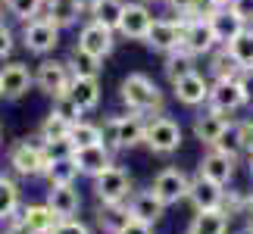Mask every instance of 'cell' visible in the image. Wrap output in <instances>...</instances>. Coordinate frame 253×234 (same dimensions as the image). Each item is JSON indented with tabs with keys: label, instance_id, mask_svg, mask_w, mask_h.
<instances>
[{
	"label": "cell",
	"instance_id": "603a6c76",
	"mask_svg": "<svg viewBox=\"0 0 253 234\" xmlns=\"http://www.w3.org/2000/svg\"><path fill=\"white\" fill-rule=\"evenodd\" d=\"M66 94H69L84 113H94L97 106H100V97H103L100 81H97V78H87V75H72L69 91H66Z\"/></svg>",
	"mask_w": 253,
	"mask_h": 234
},
{
	"label": "cell",
	"instance_id": "9a60e30c",
	"mask_svg": "<svg viewBox=\"0 0 253 234\" xmlns=\"http://www.w3.org/2000/svg\"><path fill=\"white\" fill-rule=\"evenodd\" d=\"M231 122L225 113H219V110H203L200 116H194V138H197L203 147H216V141L231 128Z\"/></svg>",
	"mask_w": 253,
	"mask_h": 234
},
{
	"label": "cell",
	"instance_id": "484cf974",
	"mask_svg": "<svg viewBox=\"0 0 253 234\" xmlns=\"http://www.w3.org/2000/svg\"><path fill=\"white\" fill-rule=\"evenodd\" d=\"M228 222H231V212L225 209H200L194 216L188 234H228Z\"/></svg>",
	"mask_w": 253,
	"mask_h": 234
},
{
	"label": "cell",
	"instance_id": "f35d334b",
	"mask_svg": "<svg viewBox=\"0 0 253 234\" xmlns=\"http://www.w3.org/2000/svg\"><path fill=\"white\" fill-rule=\"evenodd\" d=\"M50 113H56L60 119L72 122V125H75V122H79L82 116H84V110H82V106L72 100L69 94H60V97H53V110H50Z\"/></svg>",
	"mask_w": 253,
	"mask_h": 234
},
{
	"label": "cell",
	"instance_id": "816d5d0a",
	"mask_svg": "<svg viewBox=\"0 0 253 234\" xmlns=\"http://www.w3.org/2000/svg\"><path fill=\"white\" fill-rule=\"evenodd\" d=\"M207 3H210L212 9H219V6H228V3H231V0H207Z\"/></svg>",
	"mask_w": 253,
	"mask_h": 234
},
{
	"label": "cell",
	"instance_id": "5b68a950",
	"mask_svg": "<svg viewBox=\"0 0 253 234\" xmlns=\"http://www.w3.org/2000/svg\"><path fill=\"white\" fill-rule=\"evenodd\" d=\"M144 147L157 156H172L181 147V125L172 116H150L147 128H144Z\"/></svg>",
	"mask_w": 253,
	"mask_h": 234
},
{
	"label": "cell",
	"instance_id": "ba28073f",
	"mask_svg": "<svg viewBox=\"0 0 253 234\" xmlns=\"http://www.w3.org/2000/svg\"><path fill=\"white\" fill-rule=\"evenodd\" d=\"M94 197L97 203H125L131 197V175L122 165H110L94 178Z\"/></svg>",
	"mask_w": 253,
	"mask_h": 234
},
{
	"label": "cell",
	"instance_id": "6f0895ef",
	"mask_svg": "<svg viewBox=\"0 0 253 234\" xmlns=\"http://www.w3.org/2000/svg\"><path fill=\"white\" fill-rule=\"evenodd\" d=\"M44 3H47V0H44Z\"/></svg>",
	"mask_w": 253,
	"mask_h": 234
},
{
	"label": "cell",
	"instance_id": "8992f818",
	"mask_svg": "<svg viewBox=\"0 0 253 234\" xmlns=\"http://www.w3.org/2000/svg\"><path fill=\"white\" fill-rule=\"evenodd\" d=\"M184 28H188V16H178V19H153L147 38H144V44L150 47L153 53H172L178 50L181 41H184Z\"/></svg>",
	"mask_w": 253,
	"mask_h": 234
},
{
	"label": "cell",
	"instance_id": "f5cc1de1",
	"mask_svg": "<svg viewBox=\"0 0 253 234\" xmlns=\"http://www.w3.org/2000/svg\"><path fill=\"white\" fill-rule=\"evenodd\" d=\"M247 169H250V178H253V156H250V165H247Z\"/></svg>",
	"mask_w": 253,
	"mask_h": 234
},
{
	"label": "cell",
	"instance_id": "b9f144b4",
	"mask_svg": "<svg viewBox=\"0 0 253 234\" xmlns=\"http://www.w3.org/2000/svg\"><path fill=\"white\" fill-rule=\"evenodd\" d=\"M216 150H222V153H228V156H235V159H238L241 153H244V150H241V144H238L235 125H231V128H228V131H225V134H222V138L216 141Z\"/></svg>",
	"mask_w": 253,
	"mask_h": 234
},
{
	"label": "cell",
	"instance_id": "c3c4849f",
	"mask_svg": "<svg viewBox=\"0 0 253 234\" xmlns=\"http://www.w3.org/2000/svg\"><path fill=\"white\" fill-rule=\"evenodd\" d=\"M3 234H35V231L28 228L22 219H13V222H6V231Z\"/></svg>",
	"mask_w": 253,
	"mask_h": 234
},
{
	"label": "cell",
	"instance_id": "7dc6e473",
	"mask_svg": "<svg viewBox=\"0 0 253 234\" xmlns=\"http://www.w3.org/2000/svg\"><path fill=\"white\" fill-rule=\"evenodd\" d=\"M241 87H244V94H247V100L253 103V69H241Z\"/></svg>",
	"mask_w": 253,
	"mask_h": 234
},
{
	"label": "cell",
	"instance_id": "3957f363",
	"mask_svg": "<svg viewBox=\"0 0 253 234\" xmlns=\"http://www.w3.org/2000/svg\"><path fill=\"white\" fill-rule=\"evenodd\" d=\"M103 144L110 150H134L144 144V128H147V122H144V116L131 113V116H110V119H103Z\"/></svg>",
	"mask_w": 253,
	"mask_h": 234
},
{
	"label": "cell",
	"instance_id": "2e32d148",
	"mask_svg": "<svg viewBox=\"0 0 253 234\" xmlns=\"http://www.w3.org/2000/svg\"><path fill=\"white\" fill-rule=\"evenodd\" d=\"M188 200H191V206L197 212L200 209H222V203H225V188L197 172V178H191Z\"/></svg>",
	"mask_w": 253,
	"mask_h": 234
},
{
	"label": "cell",
	"instance_id": "1f68e13d",
	"mask_svg": "<svg viewBox=\"0 0 253 234\" xmlns=\"http://www.w3.org/2000/svg\"><path fill=\"white\" fill-rule=\"evenodd\" d=\"M66 66H69V72L72 75H87V78H97L103 69V60L100 56H91V53H84V50H75L69 53V60H66Z\"/></svg>",
	"mask_w": 253,
	"mask_h": 234
},
{
	"label": "cell",
	"instance_id": "7bdbcfd3",
	"mask_svg": "<svg viewBox=\"0 0 253 234\" xmlns=\"http://www.w3.org/2000/svg\"><path fill=\"white\" fill-rule=\"evenodd\" d=\"M13 47H16L13 28H6L3 22H0V60H9V56H13Z\"/></svg>",
	"mask_w": 253,
	"mask_h": 234
},
{
	"label": "cell",
	"instance_id": "e0dca14e",
	"mask_svg": "<svg viewBox=\"0 0 253 234\" xmlns=\"http://www.w3.org/2000/svg\"><path fill=\"white\" fill-rule=\"evenodd\" d=\"M210 78L207 75H200V72H191V75H184L178 78V81H172V91H175V100H178L181 106H203L210 100Z\"/></svg>",
	"mask_w": 253,
	"mask_h": 234
},
{
	"label": "cell",
	"instance_id": "4316f807",
	"mask_svg": "<svg viewBox=\"0 0 253 234\" xmlns=\"http://www.w3.org/2000/svg\"><path fill=\"white\" fill-rule=\"evenodd\" d=\"M44 16L50 19L53 25H60V28H72V25H79V19L84 13H82L79 0H47V3H44Z\"/></svg>",
	"mask_w": 253,
	"mask_h": 234
},
{
	"label": "cell",
	"instance_id": "11a10c76",
	"mask_svg": "<svg viewBox=\"0 0 253 234\" xmlns=\"http://www.w3.org/2000/svg\"><path fill=\"white\" fill-rule=\"evenodd\" d=\"M0 16H3V9H0Z\"/></svg>",
	"mask_w": 253,
	"mask_h": 234
},
{
	"label": "cell",
	"instance_id": "7402d4cb",
	"mask_svg": "<svg viewBox=\"0 0 253 234\" xmlns=\"http://www.w3.org/2000/svg\"><path fill=\"white\" fill-rule=\"evenodd\" d=\"M210 19V25H212V32H216L219 38V44H228V41H235V38L247 28V22L241 19L231 6H219V9H212V13L207 16Z\"/></svg>",
	"mask_w": 253,
	"mask_h": 234
},
{
	"label": "cell",
	"instance_id": "d6a6232c",
	"mask_svg": "<svg viewBox=\"0 0 253 234\" xmlns=\"http://www.w3.org/2000/svg\"><path fill=\"white\" fill-rule=\"evenodd\" d=\"M69 141L75 144V150L91 147V144H103V128L94 125V122H87V119H79L72 125V131H69Z\"/></svg>",
	"mask_w": 253,
	"mask_h": 234
},
{
	"label": "cell",
	"instance_id": "8d00e7d4",
	"mask_svg": "<svg viewBox=\"0 0 253 234\" xmlns=\"http://www.w3.org/2000/svg\"><path fill=\"white\" fill-rule=\"evenodd\" d=\"M69 131H72V122L60 119L56 113H47V116H44V122H41V128H38L41 141H60V138H69Z\"/></svg>",
	"mask_w": 253,
	"mask_h": 234
},
{
	"label": "cell",
	"instance_id": "8fae6325",
	"mask_svg": "<svg viewBox=\"0 0 253 234\" xmlns=\"http://www.w3.org/2000/svg\"><path fill=\"white\" fill-rule=\"evenodd\" d=\"M188 188H191V178L181 169H163L150 184V191L157 194L166 206H175V203L188 200Z\"/></svg>",
	"mask_w": 253,
	"mask_h": 234
},
{
	"label": "cell",
	"instance_id": "74e56055",
	"mask_svg": "<svg viewBox=\"0 0 253 234\" xmlns=\"http://www.w3.org/2000/svg\"><path fill=\"white\" fill-rule=\"evenodd\" d=\"M3 9L9 16H16L19 22H28V19L44 13V0H3Z\"/></svg>",
	"mask_w": 253,
	"mask_h": 234
},
{
	"label": "cell",
	"instance_id": "836d02e7",
	"mask_svg": "<svg viewBox=\"0 0 253 234\" xmlns=\"http://www.w3.org/2000/svg\"><path fill=\"white\" fill-rule=\"evenodd\" d=\"M122 13H125V0H100L97 3V9L91 13V19H97L100 25H106V28H119V22H122Z\"/></svg>",
	"mask_w": 253,
	"mask_h": 234
},
{
	"label": "cell",
	"instance_id": "bcb514c9",
	"mask_svg": "<svg viewBox=\"0 0 253 234\" xmlns=\"http://www.w3.org/2000/svg\"><path fill=\"white\" fill-rule=\"evenodd\" d=\"M122 234H153V225H147V222H138V219H131L128 225H125Z\"/></svg>",
	"mask_w": 253,
	"mask_h": 234
},
{
	"label": "cell",
	"instance_id": "60d3db41",
	"mask_svg": "<svg viewBox=\"0 0 253 234\" xmlns=\"http://www.w3.org/2000/svg\"><path fill=\"white\" fill-rule=\"evenodd\" d=\"M235 134H238V144L247 156H253V119H244L235 125Z\"/></svg>",
	"mask_w": 253,
	"mask_h": 234
},
{
	"label": "cell",
	"instance_id": "ffe728a7",
	"mask_svg": "<svg viewBox=\"0 0 253 234\" xmlns=\"http://www.w3.org/2000/svg\"><path fill=\"white\" fill-rule=\"evenodd\" d=\"M125 206H128L131 219L147 222V225H157L163 219V212H166V203H163L153 191H131V197H128Z\"/></svg>",
	"mask_w": 253,
	"mask_h": 234
},
{
	"label": "cell",
	"instance_id": "52a82bcc",
	"mask_svg": "<svg viewBox=\"0 0 253 234\" xmlns=\"http://www.w3.org/2000/svg\"><path fill=\"white\" fill-rule=\"evenodd\" d=\"M250 100H247V94H244V87H241V78H212V84H210V100L207 106L210 110H219V113H238V110H244Z\"/></svg>",
	"mask_w": 253,
	"mask_h": 234
},
{
	"label": "cell",
	"instance_id": "ab89813d",
	"mask_svg": "<svg viewBox=\"0 0 253 234\" xmlns=\"http://www.w3.org/2000/svg\"><path fill=\"white\" fill-rule=\"evenodd\" d=\"M44 153L50 156V162H56V159H72V156H75V144H72L69 138L44 141Z\"/></svg>",
	"mask_w": 253,
	"mask_h": 234
},
{
	"label": "cell",
	"instance_id": "5bb4252c",
	"mask_svg": "<svg viewBox=\"0 0 253 234\" xmlns=\"http://www.w3.org/2000/svg\"><path fill=\"white\" fill-rule=\"evenodd\" d=\"M181 47L194 56H210L219 47V38L212 32L210 19H188V28H184V41Z\"/></svg>",
	"mask_w": 253,
	"mask_h": 234
},
{
	"label": "cell",
	"instance_id": "7a4b0ae2",
	"mask_svg": "<svg viewBox=\"0 0 253 234\" xmlns=\"http://www.w3.org/2000/svg\"><path fill=\"white\" fill-rule=\"evenodd\" d=\"M6 159H9V169L16 175H22V178H38V175H47V169H50V156L44 153L41 134L16 141L13 147H9Z\"/></svg>",
	"mask_w": 253,
	"mask_h": 234
},
{
	"label": "cell",
	"instance_id": "6da1fadb",
	"mask_svg": "<svg viewBox=\"0 0 253 234\" xmlns=\"http://www.w3.org/2000/svg\"><path fill=\"white\" fill-rule=\"evenodd\" d=\"M119 100L128 106V113H138V116H160L166 110V94H163L160 84L144 72H131V75L122 78Z\"/></svg>",
	"mask_w": 253,
	"mask_h": 234
},
{
	"label": "cell",
	"instance_id": "f907efd6",
	"mask_svg": "<svg viewBox=\"0 0 253 234\" xmlns=\"http://www.w3.org/2000/svg\"><path fill=\"white\" fill-rule=\"evenodd\" d=\"M244 216H247V225H244V228H247V231H250V234H253V206H250V209H247V212H244Z\"/></svg>",
	"mask_w": 253,
	"mask_h": 234
},
{
	"label": "cell",
	"instance_id": "ee69618b",
	"mask_svg": "<svg viewBox=\"0 0 253 234\" xmlns=\"http://www.w3.org/2000/svg\"><path fill=\"white\" fill-rule=\"evenodd\" d=\"M53 234H91V228H87L84 222H79V219H63L60 225L53 228Z\"/></svg>",
	"mask_w": 253,
	"mask_h": 234
},
{
	"label": "cell",
	"instance_id": "83f0119b",
	"mask_svg": "<svg viewBox=\"0 0 253 234\" xmlns=\"http://www.w3.org/2000/svg\"><path fill=\"white\" fill-rule=\"evenodd\" d=\"M22 216V197H19V184L9 175H0V222H13Z\"/></svg>",
	"mask_w": 253,
	"mask_h": 234
},
{
	"label": "cell",
	"instance_id": "f1b7e54d",
	"mask_svg": "<svg viewBox=\"0 0 253 234\" xmlns=\"http://www.w3.org/2000/svg\"><path fill=\"white\" fill-rule=\"evenodd\" d=\"M163 72H166L169 84H172V81H178V78H184V75L197 72V56L188 53L184 47H178V50H172V53L163 56Z\"/></svg>",
	"mask_w": 253,
	"mask_h": 234
},
{
	"label": "cell",
	"instance_id": "ac0fdd59",
	"mask_svg": "<svg viewBox=\"0 0 253 234\" xmlns=\"http://www.w3.org/2000/svg\"><path fill=\"white\" fill-rule=\"evenodd\" d=\"M72 159H75V165H79L82 175L97 178L100 172H106L113 165V150L106 147V144H91V147H79Z\"/></svg>",
	"mask_w": 253,
	"mask_h": 234
},
{
	"label": "cell",
	"instance_id": "d590c367",
	"mask_svg": "<svg viewBox=\"0 0 253 234\" xmlns=\"http://www.w3.org/2000/svg\"><path fill=\"white\" fill-rule=\"evenodd\" d=\"M160 3H166L172 13L188 16V19H207L212 13V6L207 3V0H160Z\"/></svg>",
	"mask_w": 253,
	"mask_h": 234
},
{
	"label": "cell",
	"instance_id": "db71d44e",
	"mask_svg": "<svg viewBox=\"0 0 253 234\" xmlns=\"http://www.w3.org/2000/svg\"><path fill=\"white\" fill-rule=\"evenodd\" d=\"M144 3H157V0H144Z\"/></svg>",
	"mask_w": 253,
	"mask_h": 234
},
{
	"label": "cell",
	"instance_id": "4fadbf2b",
	"mask_svg": "<svg viewBox=\"0 0 253 234\" xmlns=\"http://www.w3.org/2000/svg\"><path fill=\"white\" fill-rule=\"evenodd\" d=\"M150 25H153V13H150V6L144 3V0H138V3H125V13H122V22H119V28H116V35L144 44Z\"/></svg>",
	"mask_w": 253,
	"mask_h": 234
},
{
	"label": "cell",
	"instance_id": "7c38bea8",
	"mask_svg": "<svg viewBox=\"0 0 253 234\" xmlns=\"http://www.w3.org/2000/svg\"><path fill=\"white\" fill-rule=\"evenodd\" d=\"M35 87V72L28 69L25 63H6L0 69V91H3V100H22V97Z\"/></svg>",
	"mask_w": 253,
	"mask_h": 234
},
{
	"label": "cell",
	"instance_id": "277c9868",
	"mask_svg": "<svg viewBox=\"0 0 253 234\" xmlns=\"http://www.w3.org/2000/svg\"><path fill=\"white\" fill-rule=\"evenodd\" d=\"M60 25H53L50 19H47L44 13L28 19V22H22V32H19V41H22V47L28 53L35 56H50L56 47H60Z\"/></svg>",
	"mask_w": 253,
	"mask_h": 234
},
{
	"label": "cell",
	"instance_id": "cb8c5ba5",
	"mask_svg": "<svg viewBox=\"0 0 253 234\" xmlns=\"http://www.w3.org/2000/svg\"><path fill=\"white\" fill-rule=\"evenodd\" d=\"M97 225L103 228V234H122L125 225L131 222V212L125 203H97Z\"/></svg>",
	"mask_w": 253,
	"mask_h": 234
},
{
	"label": "cell",
	"instance_id": "f546056e",
	"mask_svg": "<svg viewBox=\"0 0 253 234\" xmlns=\"http://www.w3.org/2000/svg\"><path fill=\"white\" fill-rule=\"evenodd\" d=\"M228 53L235 56V63L241 69H253V25H247L235 41H228Z\"/></svg>",
	"mask_w": 253,
	"mask_h": 234
},
{
	"label": "cell",
	"instance_id": "9f6ffc18",
	"mask_svg": "<svg viewBox=\"0 0 253 234\" xmlns=\"http://www.w3.org/2000/svg\"><path fill=\"white\" fill-rule=\"evenodd\" d=\"M0 97H3V91H0Z\"/></svg>",
	"mask_w": 253,
	"mask_h": 234
},
{
	"label": "cell",
	"instance_id": "4dcf8cb0",
	"mask_svg": "<svg viewBox=\"0 0 253 234\" xmlns=\"http://www.w3.org/2000/svg\"><path fill=\"white\" fill-rule=\"evenodd\" d=\"M210 75L212 78H235V75H241V66L235 63V56L228 53L225 44H219L216 50L210 53Z\"/></svg>",
	"mask_w": 253,
	"mask_h": 234
},
{
	"label": "cell",
	"instance_id": "44dd1931",
	"mask_svg": "<svg viewBox=\"0 0 253 234\" xmlns=\"http://www.w3.org/2000/svg\"><path fill=\"white\" fill-rule=\"evenodd\" d=\"M47 206L60 219H75L79 209H82V194L75 191V184H50V191H47Z\"/></svg>",
	"mask_w": 253,
	"mask_h": 234
},
{
	"label": "cell",
	"instance_id": "9c48e42d",
	"mask_svg": "<svg viewBox=\"0 0 253 234\" xmlns=\"http://www.w3.org/2000/svg\"><path fill=\"white\" fill-rule=\"evenodd\" d=\"M69 81H72V72L69 66L60 63V60H50V56H41L35 69V87L47 97H60L69 91Z\"/></svg>",
	"mask_w": 253,
	"mask_h": 234
},
{
	"label": "cell",
	"instance_id": "681fc988",
	"mask_svg": "<svg viewBox=\"0 0 253 234\" xmlns=\"http://www.w3.org/2000/svg\"><path fill=\"white\" fill-rule=\"evenodd\" d=\"M97 3H100V0H79V6H82V13H84V16H91L94 9H97Z\"/></svg>",
	"mask_w": 253,
	"mask_h": 234
},
{
	"label": "cell",
	"instance_id": "d6986e66",
	"mask_svg": "<svg viewBox=\"0 0 253 234\" xmlns=\"http://www.w3.org/2000/svg\"><path fill=\"white\" fill-rule=\"evenodd\" d=\"M235 165H238V159L235 156H228V153H222V150H216V147H210L207 153H203V159H200V175H207V178H212L216 184H225L235 178Z\"/></svg>",
	"mask_w": 253,
	"mask_h": 234
},
{
	"label": "cell",
	"instance_id": "e575fe53",
	"mask_svg": "<svg viewBox=\"0 0 253 234\" xmlns=\"http://www.w3.org/2000/svg\"><path fill=\"white\" fill-rule=\"evenodd\" d=\"M79 165H75V159H56L50 162V169H47V184H75V178H79Z\"/></svg>",
	"mask_w": 253,
	"mask_h": 234
},
{
	"label": "cell",
	"instance_id": "f6af8a7d",
	"mask_svg": "<svg viewBox=\"0 0 253 234\" xmlns=\"http://www.w3.org/2000/svg\"><path fill=\"white\" fill-rule=\"evenodd\" d=\"M228 6L235 9V13H238L241 19H244L247 25H253V0H231Z\"/></svg>",
	"mask_w": 253,
	"mask_h": 234
},
{
	"label": "cell",
	"instance_id": "d4e9b609",
	"mask_svg": "<svg viewBox=\"0 0 253 234\" xmlns=\"http://www.w3.org/2000/svg\"><path fill=\"white\" fill-rule=\"evenodd\" d=\"M19 219H22L35 234H53V228L63 222L50 206H47V203H32V206H22V216H19Z\"/></svg>",
	"mask_w": 253,
	"mask_h": 234
},
{
	"label": "cell",
	"instance_id": "30bf717a",
	"mask_svg": "<svg viewBox=\"0 0 253 234\" xmlns=\"http://www.w3.org/2000/svg\"><path fill=\"white\" fill-rule=\"evenodd\" d=\"M79 50L91 53V56H100V60H106L113 50H116V32L113 28L100 25L97 19H87V22L79 28Z\"/></svg>",
	"mask_w": 253,
	"mask_h": 234
}]
</instances>
